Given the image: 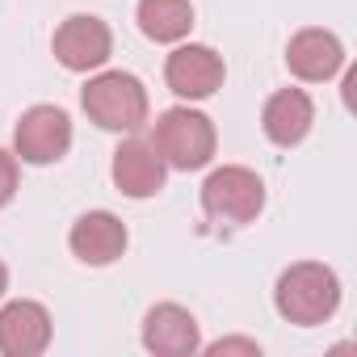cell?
<instances>
[{
    "label": "cell",
    "mask_w": 357,
    "mask_h": 357,
    "mask_svg": "<svg viewBox=\"0 0 357 357\" xmlns=\"http://www.w3.org/2000/svg\"><path fill=\"white\" fill-rule=\"evenodd\" d=\"M273 303H278L282 319H290L298 328H311V324H324V319L336 315V307H340V282H336V273L328 265L298 261V265H290L278 278Z\"/></svg>",
    "instance_id": "1"
},
{
    "label": "cell",
    "mask_w": 357,
    "mask_h": 357,
    "mask_svg": "<svg viewBox=\"0 0 357 357\" xmlns=\"http://www.w3.org/2000/svg\"><path fill=\"white\" fill-rule=\"evenodd\" d=\"M151 147L160 151V160L168 168H181V172L206 168L215 155V122L190 105L164 109L155 130H151Z\"/></svg>",
    "instance_id": "2"
},
{
    "label": "cell",
    "mask_w": 357,
    "mask_h": 357,
    "mask_svg": "<svg viewBox=\"0 0 357 357\" xmlns=\"http://www.w3.org/2000/svg\"><path fill=\"white\" fill-rule=\"evenodd\" d=\"M84 114L101 130H139L147 122V89L130 72H101L80 93Z\"/></svg>",
    "instance_id": "3"
},
{
    "label": "cell",
    "mask_w": 357,
    "mask_h": 357,
    "mask_svg": "<svg viewBox=\"0 0 357 357\" xmlns=\"http://www.w3.org/2000/svg\"><path fill=\"white\" fill-rule=\"evenodd\" d=\"M202 206L215 223H252L261 211H265V185L252 168H240V164H223L206 176L202 185Z\"/></svg>",
    "instance_id": "4"
},
{
    "label": "cell",
    "mask_w": 357,
    "mask_h": 357,
    "mask_svg": "<svg viewBox=\"0 0 357 357\" xmlns=\"http://www.w3.org/2000/svg\"><path fill=\"white\" fill-rule=\"evenodd\" d=\"M13 147L26 164H55L72 147V118L59 105H30L13 130Z\"/></svg>",
    "instance_id": "5"
},
{
    "label": "cell",
    "mask_w": 357,
    "mask_h": 357,
    "mask_svg": "<svg viewBox=\"0 0 357 357\" xmlns=\"http://www.w3.org/2000/svg\"><path fill=\"white\" fill-rule=\"evenodd\" d=\"M223 55H215L211 47L202 43H190V47H176L164 63V80L176 97H185V101H202V97H215L223 89Z\"/></svg>",
    "instance_id": "6"
},
{
    "label": "cell",
    "mask_w": 357,
    "mask_h": 357,
    "mask_svg": "<svg viewBox=\"0 0 357 357\" xmlns=\"http://www.w3.org/2000/svg\"><path fill=\"white\" fill-rule=\"evenodd\" d=\"M55 59L68 68V72H93L109 59L114 51V38H109V26L101 17H89V13H76L68 17L59 30H55Z\"/></svg>",
    "instance_id": "7"
},
{
    "label": "cell",
    "mask_w": 357,
    "mask_h": 357,
    "mask_svg": "<svg viewBox=\"0 0 357 357\" xmlns=\"http://www.w3.org/2000/svg\"><path fill=\"white\" fill-rule=\"evenodd\" d=\"M51 344V315L34 298H17L0 307V353L5 357H34Z\"/></svg>",
    "instance_id": "8"
},
{
    "label": "cell",
    "mask_w": 357,
    "mask_h": 357,
    "mask_svg": "<svg viewBox=\"0 0 357 357\" xmlns=\"http://www.w3.org/2000/svg\"><path fill=\"white\" fill-rule=\"evenodd\" d=\"M168 164L160 160V151L151 147V139H126L114 151V185L126 198H151L164 190Z\"/></svg>",
    "instance_id": "9"
},
{
    "label": "cell",
    "mask_w": 357,
    "mask_h": 357,
    "mask_svg": "<svg viewBox=\"0 0 357 357\" xmlns=\"http://www.w3.org/2000/svg\"><path fill=\"white\" fill-rule=\"evenodd\" d=\"M143 344L147 353L155 357H185V353H198V319L185 311V307H176V303H160L147 311L143 319Z\"/></svg>",
    "instance_id": "10"
},
{
    "label": "cell",
    "mask_w": 357,
    "mask_h": 357,
    "mask_svg": "<svg viewBox=\"0 0 357 357\" xmlns=\"http://www.w3.org/2000/svg\"><path fill=\"white\" fill-rule=\"evenodd\" d=\"M68 244L84 265H114L126 252V227L109 211H89V215H80L72 223Z\"/></svg>",
    "instance_id": "11"
},
{
    "label": "cell",
    "mask_w": 357,
    "mask_h": 357,
    "mask_svg": "<svg viewBox=\"0 0 357 357\" xmlns=\"http://www.w3.org/2000/svg\"><path fill=\"white\" fill-rule=\"evenodd\" d=\"M340 63H344V47L328 30H298L286 47V68L298 80H311V84L332 80L340 72Z\"/></svg>",
    "instance_id": "12"
},
{
    "label": "cell",
    "mask_w": 357,
    "mask_h": 357,
    "mask_svg": "<svg viewBox=\"0 0 357 357\" xmlns=\"http://www.w3.org/2000/svg\"><path fill=\"white\" fill-rule=\"evenodd\" d=\"M311 122H315V105H311V97L303 89H278L265 101V114H261V126H265L269 143H278V147L303 143Z\"/></svg>",
    "instance_id": "13"
},
{
    "label": "cell",
    "mask_w": 357,
    "mask_h": 357,
    "mask_svg": "<svg viewBox=\"0 0 357 357\" xmlns=\"http://www.w3.org/2000/svg\"><path fill=\"white\" fill-rule=\"evenodd\" d=\"M194 26L190 0H139V30L151 43H181Z\"/></svg>",
    "instance_id": "14"
},
{
    "label": "cell",
    "mask_w": 357,
    "mask_h": 357,
    "mask_svg": "<svg viewBox=\"0 0 357 357\" xmlns=\"http://www.w3.org/2000/svg\"><path fill=\"white\" fill-rule=\"evenodd\" d=\"M17 194V155L0 151V206H9Z\"/></svg>",
    "instance_id": "15"
},
{
    "label": "cell",
    "mask_w": 357,
    "mask_h": 357,
    "mask_svg": "<svg viewBox=\"0 0 357 357\" xmlns=\"http://www.w3.org/2000/svg\"><path fill=\"white\" fill-rule=\"evenodd\" d=\"M206 353L223 357V353H248V357H261V344L257 340H244V336H227V340H215Z\"/></svg>",
    "instance_id": "16"
},
{
    "label": "cell",
    "mask_w": 357,
    "mask_h": 357,
    "mask_svg": "<svg viewBox=\"0 0 357 357\" xmlns=\"http://www.w3.org/2000/svg\"><path fill=\"white\" fill-rule=\"evenodd\" d=\"M5 290H9V269L0 265V298H5Z\"/></svg>",
    "instance_id": "17"
}]
</instances>
